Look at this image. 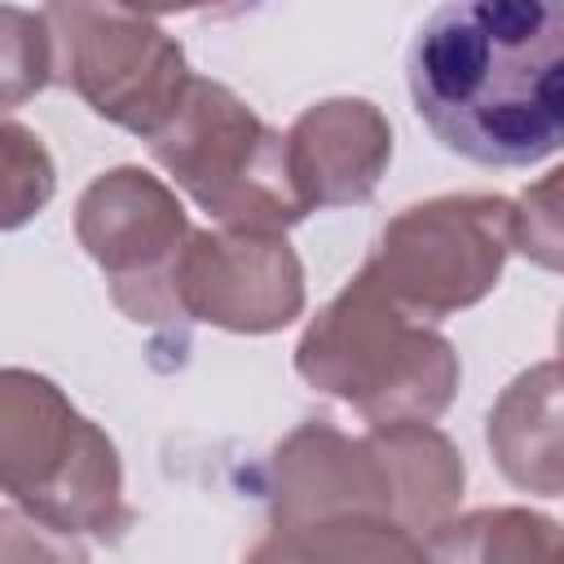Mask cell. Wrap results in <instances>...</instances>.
Here are the masks:
<instances>
[{
	"instance_id": "6da1fadb",
	"label": "cell",
	"mask_w": 564,
	"mask_h": 564,
	"mask_svg": "<svg viewBox=\"0 0 564 564\" xmlns=\"http://www.w3.org/2000/svg\"><path fill=\"white\" fill-rule=\"evenodd\" d=\"M405 79L445 150L485 167L542 163L564 132V4H441L410 44Z\"/></svg>"
},
{
	"instance_id": "5b68a950",
	"label": "cell",
	"mask_w": 564,
	"mask_h": 564,
	"mask_svg": "<svg viewBox=\"0 0 564 564\" xmlns=\"http://www.w3.org/2000/svg\"><path fill=\"white\" fill-rule=\"evenodd\" d=\"M48 79V31L44 13L0 9V106L22 101Z\"/></svg>"
},
{
	"instance_id": "7a4b0ae2",
	"label": "cell",
	"mask_w": 564,
	"mask_h": 564,
	"mask_svg": "<svg viewBox=\"0 0 564 564\" xmlns=\"http://www.w3.org/2000/svg\"><path fill=\"white\" fill-rule=\"evenodd\" d=\"M150 145L159 163L220 220L273 229L308 212L291 181L282 137L212 79H189L172 123L159 128Z\"/></svg>"
},
{
	"instance_id": "277c9868",
	"label": "cell",
	"mask_w": 564,
	"mask_h": 564,
	"mask_svg": "<svg viewBox=\"0 0 564 564\" xmlns=\"http://www.w3.org/2000/svg\"><path fill=\"white\" fill-rule=\"evenodd\" d=\"M53 194V163L26 128L0 123V229L31 220Z\"/></svg>"
},
{
	"instance_id": "3957f363",
	"label": "cell",
	"mask_w": 564,
	"mask_h": 564,
	"mask_svg": "<svg viewBox=\"0 0 564 564\" xmlns=\"http://www.w3.org/2000/svg\"><path fill=\"white\" fill-rule=\"evenodd\" d=\"M44 18L66 26L57 35L66 44L70 84L97 115L145 137L176 115L189 75L181 48L159 26L119 9H48Z\"/></svg>"
}]
</instances>
